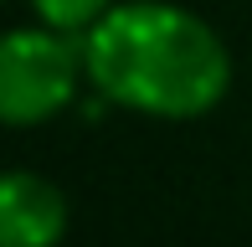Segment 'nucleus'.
<instances>
[{
  "label": "nucleus",
  "mask_w": 252,
  "mask_h": 247,
  "mask_svg": "<svg viewBox=\"0 0 252 247\" xmlns=\"http://www.w3.org/2000/svg\"><path fill=\"white\" fill-rule=\"evenodd\" d=\"M31 16L47 21L57 31H72V36H83V31H93L103 16H108L119 0H26Z\"/></svg>",
  "instance_id": "20e7f679"
},
{
  "label": "nucleus",
  "mask_w": 252,
  "mask_h": 247,
  "mask_svg": "<svg viewBox=\"0 0 252 247\" xmlns=\"http://www.w3.org/2000/svg\"><path fill=\"white\" fill-rule=\"evenodd\" d=\"M83 83H88L83 36L57 31L47 21L5 31V41H0V119L10 129L52 124L77 103Z\"/></svg>",
  "instance_id": "f03ea898"
},
{
  "label": "nucleus",
  "mask_w": 252,
  "mask_h": 247,
  "mask_svg": "<svg viewBox=\"0 0 252 247\" xmlns=\"http://www.w3.org/2000/svg\"><path fill=\"white\" fill-rule=\"evenodd\" d=\"M88 88L139 119L190 124L232 93V52L221 31L175 0H119L83 31Z\"/></svg>",
  "instance_id": "f257e3e1"
},
{
  "label": "nucleus",
  "mask_w": 252,
  "mask_h": 247,
  "mask_svg": "<svg viewBox=\"0 0 252 247\" xmlns=\"http://www.w3.org/2000/svg\"><path fill=\"white\" fill-rule=\"evenodd\" d=\"M67 196L36 170H10L0 181V247H62Z\"/></svg>",
  "instance_id": "7ed1b4c3"
}]
</instances>
